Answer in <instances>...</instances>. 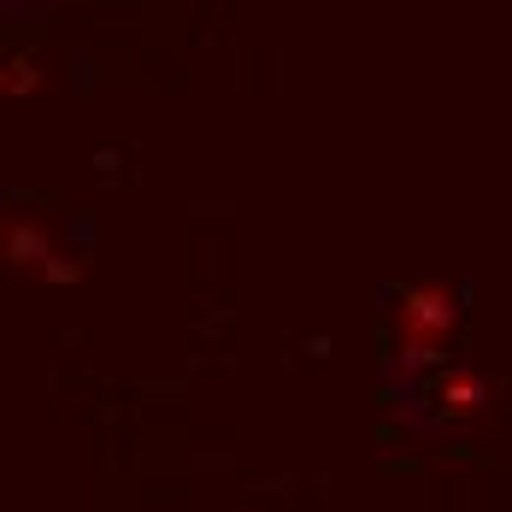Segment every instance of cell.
Instances as JSON below:
<instances>
[{"mask_svg":"<svg viewBox=\"0 0 512 512\" xmlns=\"http://www.w3.org/2000/svg\"><path fill=\"white\" fill-rule=\"evenodd\" d=\"M389 324H395V371L401 377L424 371V365L442 371V354H448L454 324H460V301H454L448 283H407L395 295Z\"/></svg>","mask_w":512,"mask_h":512,"instance_id":"1","label":"cell"},{"mask_svg":"<svg viewBox=\"0 0 512 512\" xmlns=\"http://www.w3.org/2000/svg\"><path fill=\"white\" fill-rule=\"evenodd\" d=\"M430 407L448 424H471V418H483V412L495 407V389H489V377L471 359H454V365H442L430 377Z\"/></svg>","mask_w":512,"mask_h":512,"instance_id":"2","label":"cell"},{"mask_svg":"<svg viewBox=\"0 0 512 512\" xmlns=\"http://www.w3.org/2000/svg\"><path fill=\"white\" fill-rule=\"evenodd\" d=\"M0 242H6V265H30V271H48L53 259V230L36 218V212H6V224H0Z\"/></svg>","mask_w":512,"mask_h":512,"instance_id":"3","label":"cell"},{"mask_svg":"<svg viewBox=\"0 0 512 512\" xmlns=\"http://www.w3.org/2000/svg\"><path fill=\"white\" fill-rule=\"evenodd\" d=\"M0 89H6V95H36V89H42V59H36V53H12L6 71H0Z\"/></svg>","mask_w":512,"mask_h":512,"instance_id":"4","label":"cell"},{"mask_svg":"<svg viewBox=\"0 0 512 512\" xmlns=\"http://www.w3.org/2000/svg\"><path fill=\"white\" fill-rule=\"evenodd\" d=\"M42 277H48V283H77V277H83V265H77V259H65V254H53Z\"/></svg>","mask_w":512,"mask_h":512,"instance_id":"5","label":"cell"}]
</instances>
